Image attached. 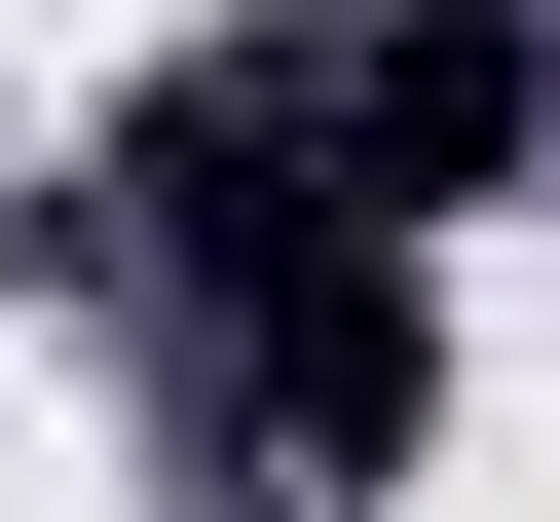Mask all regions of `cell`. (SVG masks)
Segmentation results:
<instances>
[{
	"instance_id": "7a4b0ae2",
	"label": "cell",
	"mask_w": 560,
	"mask_h": 522,
	"mask_svg": "<svg viewBox=\"0 0 560 522\" xmlns=\"http://www.w3.org/2000/svg\"><path fill=\"white\" fill-rule=\"evenodd\" d=\"M224 373H261V448H300V485H374V448H411V373H448L411 224H300V261H224Z\"/></svg>"
},
{
	"instance_id": "6da1fadb",
	"label": "cell",
	"mask_w": 560,
	"mask_h": 522,
	"mask_svg": "<svg viewBox=\"0 0 560 522\" xmlns=\"http://www.w3.org/2000/svg\"><path fill=\"white\" fill-rule=\"evenodd\" d=\"M560 112V38L523 0H300V38H224V75H150L113 112V261H300V224H448L486 150Z\"/></svg>"
}]
</instances>
